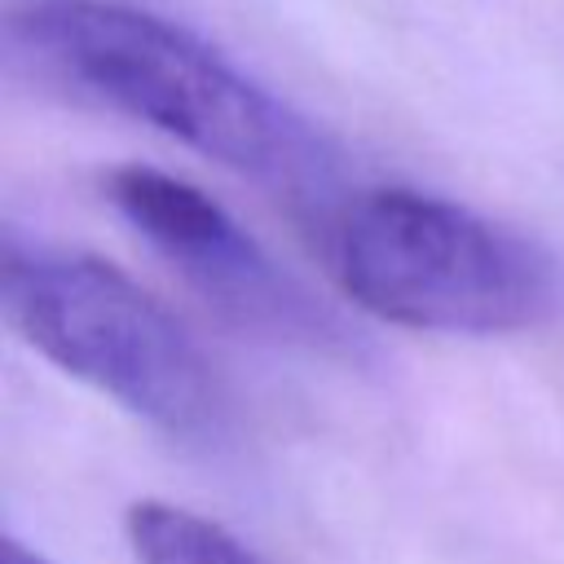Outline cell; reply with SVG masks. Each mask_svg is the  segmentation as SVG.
I'll return each mask as SVG.
<instances>
[{
	"instance_id": "obj_1",
	"label": "cell",
	"mask_w": 564,
	"mask_h": 564,
	"mask_svg": "<svg viewBox=\"0 0 564 564\" xmlns=\"http://www.w3.org/2000/svg\"><path fill=\"white\" fill-rule=\"evenodd\" d=\"M4 40L79 101L145 123L291 203H330L339 176L330 141L189 26L128 0H26L9 13Z\"/></svg>"
},
{
	"instance_id": "obj_2",
	"label": "cell",
	"mask_w": 564,
	"mask_h": 564,
	"mask_svg": "<svg viewBox=\"0 0 564 564\" xmlns=\"http://www.w3.org/2000/svg\"><path fill=\"white\" fill-rule=\"evenodd\" d=\"M326 247L339 291L401 330L511 335L560 308L555 260L445 194L357 189L335 207Z\"/></svg>"
},
{
	"instance_id": "obj_3",
	"label": "cell",
	"mask_w": 564,
	"mask_h": 564,
	"mask_svg": "<svg viewBox=\"0 0 564 564\" xmlns=\"http://www.w3.org/2000/svg\"><path fill=\"white\" fill-rule=\"evenodd\" d=\"M0 313L48 366L163 436L203 441L225 419V392L203 348L110 260L9 234L0 247Z\"/></svg>"
},
{
	"instance_id": "obj_4",
	"label": "cell",
	"mask_w": 564,
	"mask_h": 564,
	"mask_svg": "<svg viewBox=\"0 0 564 564\" xmlns=\"http://www.w3.org/2000/svg\"><path fill=\"white\" fill-rule=\"evenodd\" d=\"M106 198L229 322L278 339L335 335L330 313L198 185L163 167L123 163L106 176Z\"/></svg>"
},
{
	"instance_id": "obj_5",
	"label": "cell",
	"mask_w": 564,
	"mask_h": 564,
	"mask_svg": "<svg viewBox=\"0 0 564 564\" xmlns=\"http://www.w3.org/2000/svg\"><path fill=\"white\" fill-rule=\"evenodd\" d=\"M128 551L137 564H269L225 524L163 498H141L123 516Z\"/></svg>"
},
{
	"instance_id": "obj_6",
	"label": "cell",
	"mask_w": 564,
	"mask_h": 564,
	"mask_svg": "<svg viewBox=\"0 0 564 564\" xmlns=\"http://www.w3.org/2000/svg\"><path fill=\"white\" fill-rule=\"evenodd\" d=\"M0 564H53V560H48V555H40L35 546L18 542L13 533H4V538H0Z\"/></svg>"
}]
</instances>
